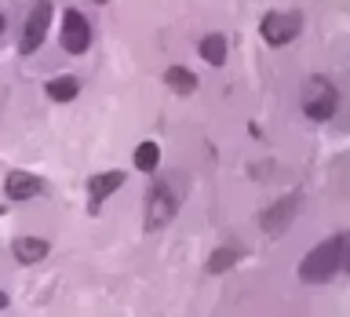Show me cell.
<instances>
[{"instance_id":"obj_18","label":"cell","mask_w":350,"mask_h":317,"mask_svg":"<svg viewBox=\"0 0 350 317\" xmlns=\"http://www.w3.org/2000/svg\"><path fill=\"white\" fill-rule=\"evenodd\" d=\"M95 4H106V0H95Z\"/></svg>"},{"instance_id":"obj_12","label":"cell","mask_w":350,"mask_h":317,"mask_svg":"<svg viewBox=\"0 0 350 317\" xmlns=\"http://www.w3.org/2000/svg\"><path fill=\"white\" fill-rule=\"evenodd\" d=\"M201 59L212 62V66H223L226 62V40L219 37V33H212V37L201 40Z\"/></svg>"},{"instance_id":"obj_5","label":"cell","mask_w":350,"mask_h":317,"mask_svg":"<svg viewBox=\"0 0 350 317\" xmlns=\"http://www.w3.org/2000/svg\"><path fill=\"white\" fill-rule=\"evenodd\" d=\"M48 26H51V4L48 0H37L29 11V18H26V29H22V51H37L44 37H48Z\"/></svg>"},{"instance_id":"obj_1","label":"cell","mask_w":350,"mask_h":317,"mask_svg":"<svg viewBox=\"0 0 350 317\" xmlns=\"http://www.w3.org/2000/svg\"><path fill=\"white\" fill-rule=\"evenodd\" d=\"M343 248H347L343 237L321 240L317 248L306 251V259H303V266H299V277L310 281V284H321L328 277H336V270L343 266Z\"/></svg>"},{"instance_id":"obj_9","label":"cell","mask_w":350,"mask_h":317,"mask_svg":"<svg viewBox=\"0 0 350 317\" xmlns=\"http://www.w3.org/2000/svg\"><path fill=\"white\" fill-rule=\"evenodd\" d=\"M292 215H295V197L281 201L278 208H270V212H262V226H267L270 234H281V230L292 223Z\"/></svg>"},{"instance_id":"obj_3","label":"cell","mask_w":350,"mask_h":317,"mask_svg":"<svg viewBox=\"0 0 350 317\" xmlns=\"http://www.w3.org/2000/svg\"><path fill=\"white\" fill-rule=\"evenodd\" d=\"M179 212V193H172L168 182H157L146 197V226L150 230H161L168 219Z\"/></svg>"},{"instance_id":"obj_10","label":"cell","mask_w":350,"mask_h":317,"mask_svg":"<svg viewBox=\"0 0 350 317\" xmlns=\"http://www.w3.org/2000/svg\"><path fill=\"white\" fill-rule=\"evenodd\" d=\"M15 256H18V262H40L44 256H48V240H40V237H18L15 240Z\"/></svg>"},{"instance_id":"obj_6","label":"cell","mask_w":350,"mask_h":317,"mask_svg":"<svg viewBox=\"0 0 350 317\" xmlns=\"http://www.w3.org/2000/svg\"><path fill=\"white\" fill-rule=\"evenodd\" d=\"M88 44H92V26H88V18L81 11H66L62 15V48L70 55H81V51H88Z\"/></svg>"},{"instance_id":"obj_11","label":"cell","mask_w":350,"mask_h":317,"mask_svg":"<svg viewBox=\"0 0 350 317\" xmlns=\"http://www.w3.org/2000/svg\"><path fill=\"white\" fill-rule=\"evenodd\" d=\"M164 84H168L172 92H179V95H190L197 87V77L190 70H183V66H172V70L164 73Z\"/></svg>"},{"instance_id":"obj_7","label":"cell","mask_w":350,"mask_h":317,"mask_svg":"<svg viewBox=\"0 0 350 317\" xmlns=\"http://www.w3.org/2000/svg\"><path fill=\"white\" fill-rule=\"evenodd\" d=\"M40 190H44V182L37 175H29V171H11L8 175V197L11 201H29V197H37Z\"/></svg>"},{"instance_id":"obj_17","label":"cell","mask_w":350,"mask_h":317,"mask_svg":"<svg viewBox=\"0 0 350 317\" xmlns=\"http://www.w3.org/2000/svg\"><path fill=\"white\" fill-rule=\"evenodd\" d=\"M0 29H4V15H0Z\"/></svg>"},{"instance_id":"obj_16","label":"cell","mask_w":350,"mask_h":317,"mask_svg":"<svg viewBox=\"0 0 350 317\" xmlns=\"http://www.w3.org/2000/svg\"><path fill=\"white\" fill-rule=\"evenodd\" d=\"M4 306H8V295H4V292H0V310H4Z\"/></svg>"},{"instance_id":"obj_8","label":"cell","mask_w":350,"mask_h":317,"mask_svg":"<svg viewBox=\"0 0 350 317\" xmlns=\"http://www.w3.org/2000/svg\"><path fill=\"white\" fill-rule=\"evenodd\" d=\"M120 182H124V175L120 171H106V175H95V179H88V193H92L95 204H103L109 193L120 190Z\"/></svg>"},{"instance_id":"obj_13","label":"cell","mask_w":350,"mask_h":317,"mask_svg":"<svg viewBox=\"0 0 350 317\" xmlns=\"http://www.w3.org/2000/svg\"><path fill=\"white\" fill-rule=\"evenodd\" d=\"M157 161H161L157 142H139V146H135V168L139 171H153V168H157Z\"/></svg>"},{"instance_id":"obj_4","label":"cell","mask_w":350,"mask_h":317,"mask_svg":"<svg viewBox=\"0 0 350 317\" xmlns=\"http://www.w3.org/2000/svg\"><path fill=\"white\" fill-rule=\"evenodd\" d=\"M295 33H299V15H295V11H270V15L262 18V40L273 44V48L288 44Z\"/></svg>"},{"instance_id":"obj_15","label":"cell","mask_w":350,"mask_h":317,"mask_svg":"<svg viewBox=\"0 0 350 317\" xmlns=\"http://www.w3.org/2000/svg\"><path fill=\"white\" fill-rule=\"evenodd\" d=\"M48 95L59 98V102H70V98L77 95V81L73 77H59V81H48Z\"/></svg>"},{"instance_id":"obj_14","label":"cell","mask_w":350,"mask_h":317,"mask_svg":"<svg viewBox=\"0 0 350 317\" xmlns=\"http://www.w3.org/2000/svg\"><path fill=\"white\" fill-rule=\"evenodd\" d=\"M237 262V248H215L212 259H208V273H223Z\"/></svg>"},{"instance_id":"obj_2","label":"cell","mask_w":350,"mask_h":317,"mask_svg":"<svg viewBox=\"0 0 350 317\" xmlns=\"http://www.w3.org/2000/svg\"><path fill=\"white\" fill-rule=\"evenodd\" d=\"M336 102H339V95H336L332 81H325V77H314L303 87V113L310 120H328L336 113Z\"/></svg>"}]
</instances>
